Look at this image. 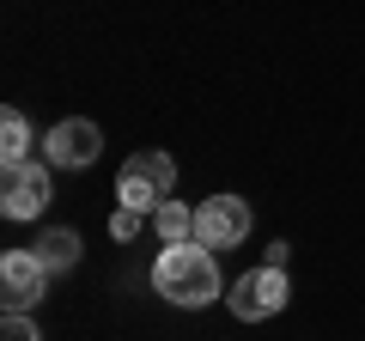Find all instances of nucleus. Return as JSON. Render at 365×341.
Listing matches in <instances>:
<instances>
[{
	"instance_id": "1",
	"label": "nucleus",
	"mask_w": 365,
	"mask_h": 341,
	"mask_svg": "<svg viewBox=\"0 0 365 341\" xmlns=\"http://www.w3.org/2000/svg\"><path fill=\"white\" fill-rule=\"evenodd\" d=\"M153 292L170 305H182V311H201V305H213L225 292L220 280V263H213V250L207 244H165L158 250V263H153Z\"/></svg>"
},
{
	"instance_id": "2",
	"label": "nucleus",
	"mask_w": 365,
	"mask_h": 341,
	"mask_svg": "<svg viewBox=\"0 0 365 341\" xmlns=\"http://www.w3.org/2000/svg\"><path fill=\"white\" fill-rule=\"evenodd\" d=\"M170 195H177V165H170L165 153H134L128 165L116 170V201L134 208V213H146V220H153Z\"/></svg>"
},
{
	"instance_id": "3",
	"label": "nucleus",
	"mask_w": 365,
	"mask_h": 341,
	"mask_svg": "<svg viewBox=\"0 0 365 341\" xmlns=\"http://www.w3.org/2000/svg\"><path fill=\"white\" fill-rule=\"evenodd\" d=\"M225 299H232V317H237V323H268V317L287 311V268H274V263L250 268V275L232 280Z\"/></svg>"
},
{
	"instance_id": "4",
	"label": "nucleus",
	"mask_w": 365,
	"mask_h": 341,
	"mask_svg": "<svg viewBox=\"0 0 365 341\" xmlns=\"http://www.w3.org/2000/svg\"><path fill=\"white\" fill-rule=\"evenodd\" d=\"M250 238V201L244 195H207L195 208V244L207 250H237Z\"/></svg>"
},
{
	"instance_id": "5",
	"label": "nucleus",
	"mask_w": 365,
	"mask_h": 341,
	"mask_svg": "<svg viewBox=\"0 0 365 341\" xmlns=\"http://www.w3.org/2000/svg\"><path fill=\"white\" fill-rule=\"evenodd\" d=\"M49 158H25V165H6V183H0V213L6 220H37L49 208Z\"/></svg>"
},
{
	"instance_id": "6",
	"label": "nucleus",
	"mask_w": 365,
	"mask_h": 341,
	"mask_svg": "<svg viewBox=\"0 0 365 341\" xmlns=\"http://www.w3.org/2000/svg\"><path fill=\"white\" fill-rule=\"evenodd\" d=\"M98 153H104V134L86 116H67V122H55V128L43 134V158H49L55 170H86Z\"/></svg>"
},
{
	"instance_id": "7",
	"label": "nucleus",
	"mask_w": 365,
	"mask_h": 341,
	"mask_svg": "<svg viewBox=\"0 0 365 341\" xmlns=\"http://www.w3.org/2000/svg\"><path fill=\"white\" fill-rule=\"evenodd\" d=\"M43 287H49V268H43L37 250H6L0 256V299H6V311H31L43 299Z\"/></svg>"
},
{
	"instance_id": "8",
	"label": "nucleus",
	"mask_w": 365,
	"mask_h": 341,
	"mask_svg": "<svg viewBox=\"0 0 365 341\" xmlns=\"http://www.w3.org/2000/svg\"><path fill=\"white\" fill-rule=\"evenodd\" d=\"M37 256L49 275H67V268L79 263V232H67V225H49V232L37 238Z\"/></svg>"
},
{
	"instance_id": "9",
	"label": "nucleus",
	"mask_w": 365,
	"mask_h": 341,
	"mask_svg": "<svg viewBox=\"0 0 365 341\" xmlns=\"http://www.w3.org/2000/svg\"><path fill=\"white\" fill-rule=\"evenodd\" d=\"M153 232H158V244H189V238H195V208H182V201L170 195L165 208L153 213Z\"/></svg>"
},
{
	"instance_id": "10",
	"label": "nucleus",
	"mask_w": 365,
	"mask_h": 341,
	"mask_svg": "<svg viewBox=\"0 0 365 341\" xmlns=\"http://www.w3.org/2000/svg\"><path fill=\"white\" fill-rule=\"evenodd\" d=\"M31 122L19 116V110H6V116H0V165H25L31 158Z\"/></svg>"
},
{
	"instance_id": "11",
	"label": "nucleus",
	"mask_w": 365,
	"mask_h": 341,
	"mask_svg": "<svg viewBox=\"0 0 365 341\" xmlns=\"http://www.w3.org/2000/svg\"><path fill=\"white\" fill-rule=\"evenodd\" d=\"M140 225H146V213H134V208H116V213H110V238H116V244H134Z\"/></svg>"
},
{
	"instance_id": "12",
	"label": "nucleus",
	"mask_w": 365,
	"mask_h": 341,
	"mask_svg": "<svg viewBox=\"0 0 365 341\" xmlns=\"http://www.w3.org/2000/svg\"><path fill=\"white\" fill-rule=\"evenodd\" d=\"M0 341H43V335H37V323H31V311H6Z\"/></svg>"
}]
</instances>
